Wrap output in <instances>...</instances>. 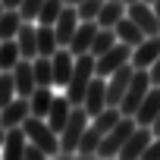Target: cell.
<instances>
[{
	"label": "cell",
	"mask_w": 160,
	"mask_h": 160,
	"mask_svg": "<svg viewBox=\"0 0 160 160\" xmlns=\"http://www.w3.org/2000/svg\"><path fill=\"white\" fill-rule=\"evenodd\" d=\"M88 122H91L88 110L82 104H72V113H69V119H66V126L60 132V157H72L75 154V148H78V141H82Z\"/></svg>",
	"instance_id": "cell-1"
},
{
	"label": "cell",
	"mask_w": 160,
	"mask_h": 160,
	"mask_svg": "<svg viewBox=\"0 0 160 160\" xmlns=\"http://www.w3.org/2000/svg\"><path fill=\"white\" fill-rule=\"evenodd\" d=\"M94 53H78L75 57V66H72V75H69V82H66V98L72 104H82L88 85H91V78H94Z\"/></svg>",
	"instance_id": "cell-2"
},
{
	"label": "cell",
	"mask_w": 160,
	"mask_h": 160,
	"mask_svg": "<svg viewBox=\"0 0 160 160\" xmlns=\"http://www.w3.org/2000/svg\"><path fill=\"white\" fill-rule=\"evenodd\" d=\"M22 129H25L28 141H35L38 148H44L47 157H57V154H60V132H57L44 116H28V119L22 122Z\"/></svg>",
	"instance_id": "cell-3"
},
{
	"label": "cell",
	"mask_w": 160,
	"mask_h": 160,
	"mask_svg": "<svg viewBox=\"0 0 160 160\" xmlns=\"http://www.w3.org/2000/svg\"><path fill=\"white\" fill-rule=\"evenodd\" d=\"M135 116H119V122L101 138V144H98V154L94 157H119V148L126 144V138L135 132Z\"/></svg>",
	"instance_id": "cell-4"
},
{
	"label": "cell",
	"mask_w": 160,
	"mask_h": 160,
	"mask_svg": "<svg viewBox=\"0 0 160 160\" xmlns=\"http://www.w3.org/2000/svg\"><path fill=\"white\" fill-rule=\"evenodd\" d=\"M151 75H148V69H135V75H132V82H129V88H126V94H122V101H119V113L122 116H135V110H138V104L144 101V94L151 91Z\"/></svg>",
	"instance_id": "cell-5"
},
{
	"label": "cell",
	"mask_w": 160,
	"mask_h": 160,
	"mask_svg": "<svg viewBox=\"0 0 160 160\" xmlns=\"http://www.w3.org/2000/svg\"><path fill=\"white\" fill-rule=\"evenodd\" d=\"M126 16L144 32V35H160V22H157V13H154V3L148 0H135V3H126Z\"/></svg>",
	"instance_id": "cell-6"
},
{
	"label": "cell",
	"mask_w": 160,
	"mask_h": 160,
	"mask_svg": "<svg viewBox=\"0 0 160 160\" xmlns=\"http://www.w3.org/2000/svg\"><path fill=\"white\" fill-rule=\"evenodd\" d=\"M122 63H132V47L122 44V41H116L110 50H104L101 57H94V72H98V75H110V72L119 69Z\"/></svg>",
	"instance_id": "cell-7"
},
{
	"label": "cell",
	"mask_w": 160,
	"mask_h": 160,
	"mask_svg": "<svg viewBox=\"0 0 160 160\" xmlns=\"http://www.w3.org/2000/svg\"><path fill=\"white\" fill-rule=\"evenodd\" d=\"M132 75H135V66L132 63H122L119 69H113L107 75V104L110 107H119V101H122V94H126V88L132 82Z\"/></svg>",
	"instance_id": "cell-8"
},
{
	"label": "cell",
	"mask_w": 160,
	"mask_h": 160,
	"mask_svg": "<svg viewBox=\"0 0 160 160\" xmlns=\"http://www.w3.org/2000/svg\"><path fill=\"white\" fill-rule=\"evenodd\" d=\"M154 141V129L151 126H135V132L126 138V144L119 148V157L122 160H135V157H144L148 144Z\"/></svg>",
	"instance_id": "cell-9"
},
{
	"label": "cell",
	"mask_w": 160,
	"mask_h": 160,
	"mask_svg": "<svg viewBox=\"0 0 160 160\" xmlns=\"http://www.w3.org/2000/svg\"><path fill=\"white\" fill-rule=\"evenodd\" d=\"M82 107L88 110V116H98L104 107H110L107 104V75H94L91 78V85H88V91L82 98Z\"/></svg>",
	"instance_id": "cell-10"
},
{
	"label": "cell",
	"mask_w": 160,
	"mask_h": 160,
	"mask_svg": "<svg viewBox=\"0 0 160 160\" xmlns=\"http://www.w3.org/2000/svg\"><path fill=\"white\" fill-rule=\"evenodd\" d=\"M28 116H32V107H28V98H22V94H16L7 107H0V126H3V129L22 126Z\"/></svg>",
	"instance_id": "cell-11"
},
{
	"label": "cell",
	"mask_w": 160,
	"mask_h": 160,
	"mask_svg": "<svg viewBox=\"0 0 160 160\" xmlns=\"http://www.w3.org/2000/svg\"><path fill=\"white\" fill-rule=\"evenodd\" d=\"M98 19H82L75 28V35L69 38V50L78 57V53H91V44H94V35H98Z\"/></svg>",
	"instance_id": "cell-12"
},
{
	"label": "cell",
	"mask_w": 160,
	"mask_h": 160,
	"mask_svg": "<svg viewBox=\"0 0 160 160\" xmlns=\"http://www.w3.org/2000/svg\"><path fill=\"white\" fill-rule=\"evenodd\" d=\"M78 10L75 7H63L60 10V16H57V22H53V32H57V41H60V47H69V38L75 35V28H78Z\"/></svg>",
	"instance_id": "cell-13"
},
{
	"label": "cell",
	"mask_w": 160,
	"mask_h": 160,
	"mask_svg": "<svg viewBox=\"0 0 160 160\" xmlns=\"http://www.w3.org/2000/svg\"><path fill=\"white\" fill-rule=\"evenodd\" d=\"M157 57H160V35H144V41L132 47V66L135 69H148Z\"/></svg>",
	"instance_id": "cell-14"
},
{
	"label": "cell",
	"mask_w": 160,
	"mask_h": 160,
	"mask_svg": "<svg viewBox=\"0 0 160 160\" xmlns=\"http://www.w3.org/2000/svg\"><path fill=\"white\" fill-rule=\"evenodd\" d=\"M13 82H16V94H22V98H28L35 88H38V82H35V66H32V60H19L13 69Z\"/></svg>",
	"instance_id": "cell-15"
},
{
	"label": "cell",
	"mask_w": 160,
	"mask_h": 160,
	"mask_svg": "<svg viewBox=\"0 0 160 160\" xmlns=\"http://www.w3.org/2000/svg\"><path fill=\"white\" fill-rule=\"evenodd\" d=\"M50 60H53V85L66 88L69 75H72V66H75V53H72L69 47H57V53H53Z\"/></svg>",
	"instance_id": "cell-16"
},
{
	"label": "cell",
	"mask_w": 160,
	"mask_h": 160,
	"mask_svg": "<svg viewBox=\"0 0 160 160\" xmlns=\"http://www.w3.org/2000/svg\"><path fill=\"white\" fill-rule=\"evenodd\" d=\"M25 144H28L25 129H22V126H13V129H7V135H3V148H0V154H3L7 160H22Z\"/></svg>",
	"instance_id": "cell-17"
},
{
	"label": "cell",
	"mask_w": 160,
	"mask_h": 160,
	"mask_svg": "<svg viewBox=\"0 0 160 160\" xmlns=\"http://www.w3.org/2000/svg\"><path fill=\"white\" fill-rule=\"evenodd\" d=\"M157 113H160V85H151V91L144 94V101L135 110V122L138 126H151L157 119Z\"/></svg>",
	"instance_id": "cell-18"
},
{
	"label": "cell",
	"mask_w": 160,
	"mask_h": 160,
	"mask_svg": "<svg viewBox=\"0 0 160 160\" xmlns=\"http://www.w3.org/2000/svg\"><path fill=\"white\" fill-rule=\"evenodd\" d=\"M16 44H19V53L25 60H35L38 57V25H32L28 19L19 25V35H16Z\"/></svg>",
	"instance_id": "cell-19"
},
{
	"label": "cell",
	"mask_w": 160,
	"mask_h": 160,
	"mask_svg": "<svg viewBox=\"0 0 160 160\" xmlns=\"http://www.w3.org/2000/svg\"><path fill=\"white\" fill-rule=\"evenodd\" d=\"M122 16H126V0H104V7L98 13V25L101 28H113Z\"/></svg>",
	"instance_id": "cell-20"
},
{
	"label": "cell",
	"mask_w": 160,
	"mask_h": 160,
	"mask_svg": "<svg viewBox=\"0 0 160 160\" xmlns=\"http://www.w3.org/2000/svg\"><path fill=\"white\" fill-rule=\"evenodd\" d=\"M113 28H116V38H119L122 44H129V47H135V44H141V41H144V32H141V28H138L129 16H122Z\"/></svg>",
	"instance_id": "cell-21"
},
{
	"label": "cell",
	"mask_w": 160,
	"mask_h": 160,
	"mask_svg": "<svg viewBox=\"0 0 160 160\" xmlns=\"http://www.w3.org/2000/svg\"><path fill=\"white\" fill-rule=\"evenodd\" d=\"M50 104H53V91H50V88H44V85H38V88L28 94L32 116H44V119H47V110H50Z\"/></svg>",
	"instance_id": "cell-22"
},
{
	"label": "cell",
	"mask_w": 160,
	"mask_h": 160,
	"mask_svg": "<svg viewBox=\"0 0 160 160\" xmlns=\"http://www.w3.org/2000/svg\"><path fill=\"white\" fill-rule=\"evenodd\" d=\"M57 47H60V41H57V32H53V25H44V22H38V53H44V57H53V53H57Z\"/></svg>",
	"instance_id": "cell-23"
},
{
	"label": "cell",
	"mask_w": 160,
	"mask_h": 160,
	"mask_svg": "<svg viewBox=\"0 0 160 160\" xmlns=\"http://www.w3.org/2000/svg\"><path fill=\"white\" fill-rule=\"evenodd\" d=\"M22 22H25V19H22V13H19V10H3V16H0V41L16 38Z\"/></svg>",
	"instance_id": "cell-24"
},
{
	"label": "cell",
	"mask_w": 160,
	"mask_h": 160,
	"mask_svg": "<svg viewBox=\"0 0 160 160\" xmlns=\"http://www.w3.org/2000/svg\"><path fill=\"white\" fill-rule=\"evenodd\" d=\"M32 66H35V82L44 85V88H50V85H53V60L44 57V53H38V57L32 60Z\"/></svg>",
	"instance_id": "cell-25"
},
{
	"label": "cell",
	"mask_w": 160,
	"mask_h": 160,
	"mask_svg": "<svg viewBox=\"0 0 160 160\" xmlns=\"http://www.w3.org/2000/svg\"><path fill=\"white\" fill-rule=\"evenodd\" d=\"M19 60H22V53H19V44H16V38L0 41V69H3V72H10V69H13Z\"/></svg>",
	"instance_id": "cell-26"
},
{
	"label": "cell",
	"mask_w": 160,
	"mask_h": 160,
	"mask_svg": "<svg viewBox=\"0 0 160 160\" xmlns=\"http://www.w3.org/2000/svg\"><path fill=\"white\" fill-rule=\"evenodd\" d=\"M101 138H104V135H98V132L88 126V129H85V135H82V141H78V148H75V154H78V157H94V154H98Z\"/></svg>",
	"instance_id": "cell-27"
},
{
	"label": "cell",
	"mask_w": 160,
	"mask_h": 160,
	"mask_svg": "<svg viewBox=\"0 0 160 160\" xmlns=\"http://www.w3.org/2000/svg\"><path fill=\"white\" fill-rule=\"evenodd\" d=\"M116 41H119V38H116V28H98L94 44H91V53H94V57H101V53H104V50H110Z\"/></svg>",
	"instance_id": "cell-28"
},
{
	"label": "cell",
	"mask_w": 160,
	"mask_h": 160,
	"mask_svg": "<svg viewBox=\"0 0 160 160\" xmlns=\"http://www.w3.org/2000/svg\"><path fill=\"white\" fill-rule=\"evenodd\" d=\"M63 7H66L63 0H44V7H41V13H38V19H35V22H44V25H53Z\"/></svg>",
	"instance_id": "cell-29"
},
{
	"label": "cell",
	"mask_w": 160,
	"mask_h": 160,
	"mask_svg": "<svg viewBox=\"0 0 160 160\" xmlns=\"http://www.w3.org/2000/svg\"><path fill=\"white\" fill-rule=\"evenodd\" d=\"M16 98V82H13V72H0V107H7Z\"/></svg>",
	"instance_id": "cell-30"
},
{
	"label": "cell",
	"mask_w": 160,
	"mask_h": 160,
	"mask_svg": "<svg viewBox=\"0 0 160 160\" xmlns=\"http://www.w3.org/2000/svg\"><path fill=\"white\" fill-rule=\"evenodd\" d=\"M101 7H104V0H82L75 10H78V19H98Z\"/></svg>",
	"instance_id": "cell-31"
},
{
	"label": "cell",
	"mask_w": 160,
	"mask_h": 160,
	"mask_svg": "<svg viewBox=\"0 0 160 160\" xmlns=\"http://www.w3.org/2000/svg\"><path fill=\"white\" fill-rule=\"evenodd\" d=\"M41 7H44V0H22L19 3V13H22V19H38V13H41Z\"/></svg>",
	"instance_id": "cell-32"
},
{
	"label": "cell",
	"mask_w": 160,
	"mask_h": 160,
	"mask_svg": "<svg viewBox=\"0 0 160 160\" xmlns=\"http://www.w3.org/2000/svg\"><path fill=\"white\" fill-rule=\"evenodd\" d=\"M22 157H25V160H41V157H47V154H44V148H38L35 141H28L25 151H22Z\"/></svg>",
	"instance_id": "cell-33"
},
{
	"label": "cell",
	"mask_w": 160,
	"mask_h": 160,
	"mask_svg": "<svg viewBox=\"0 0 160 160\" xmlns=\"http://www.w3.org/2000/svg\"><path fill=\"white\" fill-rule=\"evenodd\" d=\"M144 157H148V160H160V135H154V141L148 144V151H144Z\"/></svg>",
	"instance_id": "cell-34"
},
{
	"label": "cell",
	"mask_w": 160,
	"mask_h": 160,
	"mask_svg": "<svg viewBox=\"0 0 160 160\" xmlns=\"http://www.w3.org/2000/svg\"><path fill=\"white\" fill-rule=\"evenodd\" d=\"M148 75H151V82H154V85H160V57L148 66Z\"/></svg>",
	"instance_id": "cell-35"
},
{
	"label": "cell",
	"mask_w": 160,
	"mask_h": 160,
	"mask_svg": "<svg viewBox=\"0 0 160 160\" xmlns=\"http://www.w3.org/2000/svg\"><path fill=\"white\" fill-rule=\"evenodd\" d=\"M0 3H3L7 10H19V3H22V0H0Z\"/></svg>",
	"instance_id": "cell-36"
},
{
	"label": "cell",
	"mask_w": 160,
	"mask_h": 160,
	"mask_svg": "<svg viewBox=\"0 0 160 160\" xmlns=\"http://www.w3.org/2000/svg\"><path fill=\"white\" fill-rule=\"evenodd\" d=\"M151 129H154V135H160V113H157V119L151 122Z\"/></svg>",
	"instance_id": "cell-37"
},
{
	"label": "cell",
	"mask_w": 160,
	"mask_h": 160,
	"mask_svg": "<svg viewBox=\"0 0 160 160\" xmlns=\"http://www.w3.org/2000/svg\"><path fill=\"white\" fill-rule=\"evenodd\" d=\"M154 13H157V22H160V0H154Z\"/></svg>",
	"instance_id": "cell-38"
},
{
	"label": "cell",
	"mask_w": 160,
	"mask_h": 160,
	"mask_svg": "<svg viewBox=\"0 0 160 160\" xmlns=\"http://www.w3.org/2000/svg\"><path fill=\"white\" fill-rule=\"evenodd\" d=\"M63 3H69V7H78V3H82V0H63Z\"/></svg>",
	"instance_id": "cell-39"
},
{
	"label": "cell",
	"mask_w": 160,
	"mask_h": 160,
	"mask_svg": "<svg viewBox=\"0 0 160 160\" xmlns=\"http://www.w3.org/2000/svg\"><path fill=\"white\" fill-rule=\"evenodd\" d=\"M3 135H7V129H3V126H0V148H3Z\"/></svg>",
	"instance_id": "cell-40"
},
{
	"label": "cell",
	"mask_w": 160,
	"mask_h": 160,
	"mask_svg": "<svg viewBox=\"0 0 160 160\" xmlns=\"http://www.w3.org/2000/svg\"><path fill=\"white\" fill-rule=\"evenodd\" d=\"M3 10H7V7H3V3H0V16H3Z\"/></svg>",
	"instance_id": "cell-41"
},
{
	"label": "cell",
	"mask_w": 160,
	"mask_h": 160,
	"mask_svg": "<svg viewBox=\"0 0 160 160\" xmlns=\"http://www.w3.org/2000/svg\"><path fill=\"white\" fill-rule=\"evenodd\" d=\"M126 3H135V0H126Z\"/></svg>",
	"instance_id": "cell-42"
},
{
	"label": "cell",
	"mask_w": 160,
	"mask_h": 160,
	"mask_svg": "<svg viewBox=\"0 0 160 160\" xmlns=\"http://www.w3.org/2000/svg\"><path fill=\"white\" fill-rule=\"evenodd\" d=\"M148 3H154V0H148Z\"/></svg>",
	"instance_id": "cell-43"
},
{
	"label": "cell",
	"mask_w": 160,
	"mask_h": 160,
	"mask_svg": "<svg viewBox=\"0 0 160 160\" xmlns=\"http://www.w3.org/2000/svg\"><path fill=\"white\" fill-rule=\"evenodd\" d=\"M0 72H3V69H0Z\"/></svg>",
	"instance_id": "cell-44"
}]
</instances>
